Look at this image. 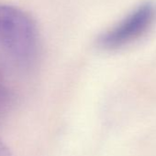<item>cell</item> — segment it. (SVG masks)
<instances>
[{
	"label": "cell",
	"mask_w": 156,
	"mask_h": 156,
	"mask_svg": "<svg viewBox=\"0 0 156 156\" xmlns=\"http://www.w3.org/2000/svg\"><path fill=\"white\" fill-rule=\"evenodd\" d=\"M0 52L25 68L33 66L40 53L35 21L24 10L6 4H0Z\"/></svg>",
	"instance_id": "6da1fadb"
},
{
	"label": "cell",
	"mask_w": 156,
	"mask_h": 156,
	"mask_svg": "<svg viewBox=\"0 0 156 156\" xmlns=\"http://www.w3.org/2000/svg\"><path fill=\"white\" fill-rule=\"evenodd\" d=\"M155 20V4L143 3L106 31L99 37L98 44L107 50L123 48L143 37L152 28Z\"/></svg>",
	"instance_id": "7a4b0ae2"
},
{
	"label": "cell",
	"mask_w": 156,
	"mask_h": 156,
	"mask_svg": "<svg viewBox=\"0 0 156 156\" xmlns=\"http://www.w3.org/2000/svg\"><path fill=\"white\" fill-rule=\"evenodd\" d=\"M0 156H13L9 148L0 140Z\"/></svg>",
	"instance_id": "3957f363"
}]
</instances>
